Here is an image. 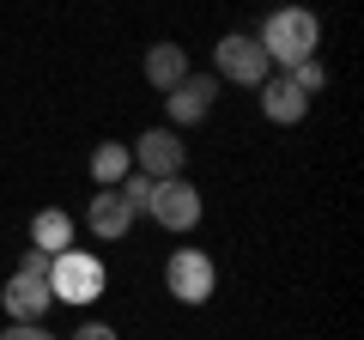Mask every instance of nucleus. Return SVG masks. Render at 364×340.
Listing matches in <instances>:
<instances>
[{
    "mask_svg": "<svg viewBox=\"0 0 364 340\" xmlns=\"http://www.w3.org/2000/svg\"><path fill=\"white\" fill-rule=\"evenodd\" d=\"M255 43H261V55L286 73V67H298V61L316 55V43H322V18H316L310 6H279V13L261 18Z\"/></svg>",
    "mask_w": 364,
    "mask_h": 340,
    "instance_id": "1",
    "label": "nucleus"
},
{
    "mask_svg": "<svg viewBox=\"0 0 364 340\" xmlns=\"http://www.w3.org/2000/svg\"><path fill=\"white\" fill-rule=\"evenodd\" d=\"M104 280H109L104 262L85 255V249H61V255L49 262V292H55V304H79V310H85V304L104 298Z\"/></svg>",
    "mask_w": 364,
    "mask_h": 340,
    "instance_id": "2",
    "label": "nucleus"
},
{
    "mask_svg": "<svg viewBox=\"0 0 364 340\" xmlns=\"http://www.w3.org/2000/svg\"><path fill=\"white\" fill-rule=\"evenodd\" d=\"M200 188L188 183V176H164V183H152V201H146V219H158L164 231H195L200 225Z\"/></svg>",
    "mask_w": 364,
    "mask_h": 340,
    "instance_id": "3",
    "label": "nucleus"
},
{
    "mask_svg": "<svg viewBox=\"0 0 364 340\" xmlns=\"http://www.w3.org/2000/svg\"><path fill=\"white\" fill-rule=\"evenodd\" d=\"M164 286H170L176 304H207L213 286H219V267H213L207 249H176L164 262Z\"/></svg>",
    "mask_w": 364,
    "mask_h": 340,
    "instance_id": "4",
    "label": "nucleus"
},
{
    "mask_svg": "<svg viewBox=\"0 0 364 340\" xmlns=\"http://www.w3.org/2000/svg\"><path fill=\"white\" fill-rule=\"evenodd\" d=\"M267 73H273V61L261 55L255 37H243V31L219 37V49H213V79H231V85H261Z\"/></svg>",
    "mask_w": 364,
    "mask_h": 340,
    "instance_id": "5",
    "label": "nucleus"
},
{
    "mask_svg": "<svg viewBox=\"0 0 364 340\" xmlns=\"http://www.w3.org/2000/svg\"><path fill=\"white\" fill-rule=\"evenodd\" d=\"M128 152H134V170H140V176H152V183L182 176V164H188V146H182L176 128H146Z\"/></svg>",
    "mask_w": 364,
    "mask_h": 340,
    "instance_id": "6",
    "label": "nucleus"
},
{
    "mask_svg": "<svg viewBox=\"0 0 364 340\" xmlns=\"http://www.w3.org/2000/svg\"><path fill=\"white\" fill-rule=\"evenodd\" d=\"M213 104H219V79H213V73H188L176 92H164V110H170L164 128H176V134L195 128V122L213 116Z\"/></svg>",
    "mask_w": 364,
    "mask_h": 340,
    "instance_id": "7",
    "label": "nucleus"
},
{
    "mask_svg": "<svg viewBox=\"0 0 364 340\" xmlns=\"http://www.w3.org/2000/svg\"><path fill=\"white\" fill-rule=\"evenodd\" d=\"M255 92H261V116H267V122H279V128H291V122H304V116H310V97H304L298 85H291V73H267V79L255 85Z\"/></svg>",
    "mask_w": 364,
    "mask_h": 340,
    "instance_id": "8",
    "label": "nucleus"
},
{
    "mask_svg": "<svg viewBox=\"0 0 364 340\" xmlns=\"http://www.w3.org/2000/svg\"><path fill=\"white\" fill-rule=\"evenodd\" d=\"M0 304H6L13 322H43V316L55 310V292H49V280L13 274V280H6V292H0Z\"/></svg>",
    "mask_w": 364,
    "mask_h": 340,
    "instance_id": "9",
    "label": "nucleus"
},
{
    "mask_svg": "<svg viewBox=\"0 0 364 340\" xmlns=\"http://www.w3.org/2000/svg\"><path fill=\"white\" fill-rule=\"evenodd\" d=\"M85 225L104 243H116V237H128L134 231V213H128V201H122V188H104V195H91V207H85Z\"/></svg>",
    "mask_w": 364,
    "mask_h": 340,
    "instance_id": "10",
    "label": "nucleus"
},
{
    "mask_svg": "<svg viewBox=\"0 0 364 340\" xmlns=\"http://www.w3.org/2000/svg\"><path fill=\"white\" fill-rule=\"evenodd\" d=\"M188 73H195V67H188V49H182V43H152V49H146V85L176 92Z\"/></svg>",
    "mask_w": 364,
    "mask_h": 340,
    "instance_id": "11",
    "label": "nucleus"
},
{
    "mask_svg": "<svg viewBox=\"0 0 364 340\" xmlns=\"http://www.w3.org/2000/svg\"><path fill=\"white\" fill-rule=\"evenodd\" d=\"M31 249H43V255H61V249H73V213L43 207L37 219H31Z\"/></svg>",
    "mask_w": 364,
    "mask_h": 340,
    "instance_id": "12",
    "label": "nucleus"
},
{
    "mask_svg": "<svg viewBox=\"0 0 364 340\" xmlns=\"http://www.w3.org/2000/svg\"><path fill=\"white\" fill-rule=\"evenodd\" d=\"M128 170H134V152L122 140H104L97 152H91V183H97V188H116Z\"/></svg>",
    "mask_w": 364,
    "mask_h": 340,
    "instance_id": "13",
    "label": "nucleus"
},
{
    "mask_svg": "<svg viewBox=\"0 0 364 340\" xmlns=\"http://www.w3.org/2000/svg\"><path fill=\"white\" fill-rule=\"evenodd\" d=\"M122 201H128V213H134V219H140V213H146V201H152V176H140V170H128V176H122Z\"/></svg>",
    "mask_w": 364,
    "mask_h": 340,
    "instance_id": "14",
    "label": "nucleus"
},
{
    "mask_svg": "<svg viewBox=\"0 0 364 340\" xmlns=\"http://www.w3.org/2000/svg\"><path fill=\"white\" fill-rule=\"evenodd\" d=\"M286 73H291V85H298L304 97H316V92L328 85V67L316 61V55H310V61H298V67H286Z\"/></svg>",
    "mask_w": 364,
    "mask_h": 340,
    "instance_id": "15",
    "label": "nucleus"
},
{
    "mask_svg": "<svg viewBox=\"0 0 364 340\" xmlns=\"http://www.w3.org/2000/svg\"><path fill=\"white\" fill-rule=\"evenodd\" d=\"M49 262H55V255H43V249H25V255H18V274H31V280H49Z\"/></svg>",
    "mask_w": 364,
    "mask_h": 340,
    "instance_id": "16",
    "label": "nucleus"
},
{
    "mask_svg": "<svg viewBox=\"0 0 364 340\" xmlns=\"http://www.w3.org/2000/svg\"><path fill=\"white\" fill-rule=\"evenodd\" d=\"M67 340H122V334H116L109 322H79V328H73Z\"/></svg>",
    "mask_w": 364,
    "mask_h": 340,
    "instance_id": "17",
    "label": "nucleus"
},
{
    "mask_svg": "<svg viewBox=\"0 0 364 340\" xmlns=\"http://www.w3.org/2000/svg\"><path fill=\"white\" fill-rule=\"evenodd\" d=\"M0 340H55V334H49L43 322H13V328H6Z\"/></svg>",
    "mask_w": 364,
    "mask_h": 340,
    "instance_id": "18",
    "label": "nucleus"
}]
</instances>
